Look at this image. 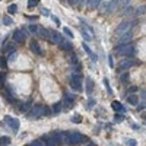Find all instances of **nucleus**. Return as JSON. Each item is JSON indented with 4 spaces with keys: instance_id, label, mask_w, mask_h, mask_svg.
Returning <instances> with one entry per match:
<instances>
[{
    "instance_id": "obj_16",
    "label": "nucleus",
    "mask_w": 146,
    "mask_h": 146,
    "mask_svg": "<svg viewBox=\"0 0 146 146\" xmlns=\"http://www.w3.org/2000/svg\"><path fill=\"white\" fill-rule=\"evenodd\" d=\"M82 47H83V50L86 51V54H88V56H89V57H91V58L94 60V62H96V60H98V57H96V54H94V53H92V50H91V48H89V45H88L86 42H85V41H83Z\"/></svg>"
},
{
    "instance_id": "obj_45",
    "label": "nucleus",
    "mask_w": 146,
    "mask_h": 146,
    "mask_svg": "<svg viewBox=\"0 0 146 146\" xmlns=\"http://www.w3.org/2000/svg\"><path fill=\"white\" fill-rule=\"evenodd\" d=\"M126 145H129V146H136L137 142H136L135 139H127V140H126Z\"/></svg>"
},
{
    "instance_id": "obj_2",
    "label": "nucleus",
    "mask_w": 146,
    "mask_h": 146,
    "mask_svg": "<svg viewBox=\"0 0 146 146\" xmlns=\"http://www.w3.org/2000/svg\"><path fill=\"white\" fill-rule=\"evenodd\" d=\"M137 23V21L135 19V21H126V22H121L120 25L115 28V31H114V36L115 38H118L120 35H123V34H126L127 31H130L133 27H135Z\"/></svg>"
},
{
    "instance_id": "obj_21",
    "label": "nucleus",
    "mask_w": 146,
    "mask_h": 146,
    "mask_svg": "<svg viewBox=\"0 0 146 146\" xmlns=\"http://www.w3.org/2000/svg\"><path fill=\"white\" fill-rule=\"evenodd\" d=\"M16 50V42H9L3 47V53H12V51H15Z\"/></svg>"
},
{
    "instance_id": "obj_46",
    "label": "nucleus",
    "mask_w": 146,
    "mask_h": 146,
    "mask_svg": "<svg viewBox=\"0 0 146 146\" xmlns=\"http://www.w3.org/2000/svg\"><path fill=\"white\" fill-rule=\"evenodd\" d=\"M5 79H6V73L2 72V73H0V85H3V83H5Z\"/></svg>"
},
{
    "instance_id": "obj_4",
    "label": "nucleus",
    "mask_w": 146,
    "mask_h": 146,
    "mask_svg": "<svg viewBox=\"0 0 146 146\" xmlns=\"http://www.w3.org/2000/svg\"><path fill=\"white\" fill-rule=\"evenodd\" d=\"M67 136H69V142H70V145H80L82 142L88 140L83 135H80L79 131H67Z\"/></svg>"
},
{
    "instance_id": "obj_51",
    "label": "nucleus",
    "mask_w": 146,
    "mask_h": 146,
    "mask_svg": "<svg viewBox=\"0 0 146 146\" xmlns=\"http://www.w3.org/2000/svg\"><path fill=\"white\" fill-rule=\"evenodd\" d=\"M94 105H95V101H94V100H91V101L88 102V107L91 108V107H94Z\"/></svg>"
},
{
    "instance_id": "obj_19",
    "label": "nucleus",
    "mask_w": 146,
    "mask_h": 146,
    "mask_svg": "<svg viewBox=\"0 0 146 146\" xmlns=\"http://www.w3.org/2000/svg\"><path fill=\"white\" fill-rule=\"evenodd\" d=\"M146 13V6H139L137 9H135V12H133V18H139V16H142V15H145Z\"/></svg>"
},
{
    "instance_id": "obj_27",
    "label": "nucleus",
    "mask_w": 146,
    "mask_h": 146,
    "mask_svg": "<svg viewBox=\"0 0 146 146\" xmlns=\"http://www.w3.org/2000/svg\"><path fill=\"white\" fill-rule=\"evenodd\" d=\"M60 137H62V143H64V145H70V142H69V136H67V131H62V133H60Z\"/></svg>"
},
{
    "instance_id": "obj_22",
    "label": "nucleus",
    "mask_w": 146,
    "mask_h": 146,
    "mask_svg": "<svg viewBox=\"0 0 146 146\" xmlns=\"http://www.w3.org/2000/svg\"><path fill=\"white\" fill-rule=\"evenodd\" d=\"M19 110L22 113H29V110H31V101L28 102H19Z\"/></svg>"
},
{
    "instance_id": "obj_3",
    "label": "nucleus",
    "mask_w": 146,
    "mask_h": 146,
    "mask_svg": "<svg viewBox=\"0 0 146 146\" xmlns=\"http://www.w3.org/2000/svg\"><path fill=\"white\" fill-rule=\"evenodd\" d=\"M82 80H83V75L82 73H79V72H76V73H73V75L70 76V88L73 89V91H76V92H82L83 91V88H82Z\"/></svg>"
},
{
    "instance_id": "obj_42",
    "label": "nucleus",
    "mask_w": 146,
    "mask_h": 146,
    "mask_svg": "<svg viewBox=\"0 0 146 146\" xmlns=\"http://www.w3.org/2000/svg\"><path fill=\"white\" fill-rule=\"evenodd\" d=\"M127 9L124 10V15H130V13H133V12H135V7L133 6H126Z\"/></svg>"
},
{
    "instance_id": "obj_49",
    "label": "nucleus",
    "mask_w": 146,
    "mask_h": 146,
    "mask_svg": "<svg viewBox=\"0 0 146 146\" xmlns=\"http://www.w3.org/2000/svg\"><path fill=\"white\" fill-rule=\"evenodd\" d=\"M136 91H137V86H130V88H129V91H127V92H129V94H130V92H133V94H135V92H136Z\"/></svg>"
},
{
    "instance_id": "obj_37",
    "label": "nucleus",
    "mask_w": 146,
    "mask_h": 146,
    "mask_svg": "<svg viewBox=\"0 0 146 146\" xmlns=\"http://www.w3.org/2000/svg\"><path fill=\"white\" fill-rule=\"evenodd\" d=\"M53 114V108L51 107H44V115H51Z\"/></svg>"
},
{
    "instance_id": "obj_33",
    "label": "nucleus",
    "mask_w": 146,
    "mask_h": 146,
    "mask_svg": "<svg viewBox=\"0 0 146 146\" xmlns=\"http://www.w3.org/2000/svg\"><path fill=\"white\" fill-rule=\"evenodd\" d=\"M123 120H124V114H123V113H121V114L117 113V114L114 115V121H115V123H121Z\"/></svg>"
},
{
    "instance_id": "obj_32",
    "label": "nucleus",
    "mask_w": 146,
    "mask_h": 146,
    "mask_svg": "<svg viewBox=\"0 0 146 146\" xmlns=\"http://www.w3.org/2000/svg\"><path fill=\"white\" fill-rule=\"evenodd\" d=\"M7 12H9L10 15H15L16 12H18V6H16V5H10V6L7 7Z\"/></svg>"
},
{
    "instance_id": "obj_12",
    "label": "nucleus",
    "mask_w": 146,
    "mask_h": 146,
    "mask_svg": "<svg viewBox=\"0 0 146 146\" xmlns=\"http://www.w3.org/2000/svg\"><path fill=\"white\" fill-rule=\"evenodd\" d=\"M29 48L32 50V53H34V54H36V56H44V51L41 50L40 44L36 42V41H31V42H29Z\"/></svg>"
},
{
    "instance_id": "obj_15",
    "label": "nucleus",
    "mask_w": 146,
    "mask_h": 146,
    "mask_svg": "<svg viewBox=\"0 0 146 146\" xmlns=\"http://www.w3.org/2000/svg\"><path fill=\"white\" fill-rule=\"evenodd\" d=\"M41 139H42V142H44L47 146H58V143H57L50 135H45V136H42Z\"/></svg>"
},
{
    "instance_id": "obj_11",
    "label": "nucleus",
    "mask_w": 146,
    "mask_h": 146,
    "mask_svg": "<svg viewBox=\"0 0 146 146\" xmlns=\"http://www.w3.org/2000/svg\"><path fill=\"white\" fill-rule=\"evenodd\" d=\"M50 32H51V42H54V44H57V45L66 40L64 36L60 34V32H57V31H50Z\"/></svg>"
},
{
    "instance_id": "obj_14",
    "label": "nucleus",
    "mask_w": 146,
    "mask_h": 146,
    "mask_svg": "<svg viewBox=\"0 0 146 146\" xmlns=\"http://www.w3.org/2000/svg\"><path fill=\"white\" fill-rule=\"evenodd\" d=\"M111 108L114 110L115 113H123V114L126 113V108H124L123 105H121V102H120V101H113V102H111Z\"/></svg>"
},
{
    "instance_id": "obj_8",
    "label": "nucleus",
    "mask_w": 146,
    "mask_h": 146,
    "mask_svg": "<svg viewBox=\"0 0 146 146\" xmlns=\"http://www.w3.org/2000/svg\"><path fill=\"white\" fill-rule=\"evenodd\" d=\"M25 38H27V32L23 29H18L13 32V41L16 44H23L25 42Z\"/></svg>"
},
{
    "instance_id": "obj_7",
    "label": "nucleus",
    "mask_w": 146,
    "mask_h": 146,
    "mask_svg": "<svg viewBox=\"0 0 146 146\" xmlns=\"http://www.w3.org/2000/svg\"><path fill=\"white\" fill-rule=\"evenodd\" d=\"M80 34H82L85 41H92L94 40V32H92V29L86 25V23H85V25L80 28Z\"/></svg>"
},
{
    "instance_id": "obj_34",
    "label": "nucleus",
    "mask_w": 146,
    "mask_h": 146,
    "mask_svg": "<svg viewBox=\"0 0 146 146\" xmlns=\"http://www.w3.org/2000/svg\"><path fill=\"white\" fill-rule=\"evenodd\" d=\"M104 85H105V89L108 91V94H110V95H113V89H111V86H110L108 79H104Z\"/></svg>"
},
{
    "instance_id": "obj_28",
    "label": "nucleus",
    "mask_w": 146,
    "mask_h": 146,
    "mask_svg": "<svg viewBox=\"0 0 146 146\" xmlns=\"http://www.w3.org/2000/svg\"><path fill=\"white\" fill-rule=\"evenodd\" d=\"M88 3H89V7H91V9H96L102 2H101V0H89Z\"/></svg>"
},
{
    "instance_id": "obj_1",
    "label": "nucleus",
    "mask_w": 146,
    "mask_h": 146,
    "mask_svg": "<svg viewBox=\"0 0 146 146\" xmlns=\"http://www.w3.org/2000/svg\"><path fill=\"white\" fill-rule=\"evenodd\" d=\"M114 50H115V54L117 56H123V57H129V58L135 57L136 53H137L136 47L131 45L130 42L129 44H117L114 47Z\"/></svg>"
},
{
    "instance_id": "obj_35",
    "label": "nucleus",
    "mask_w": 146,
    "mask_h": 146,
    "mask_svg": "<svg viewBox=\"0 0 146 146\" xmlns=\"http://www.w3.org/2000/svg\"><path fill=\"white\" fill-rule=\"evenodd\" d=\"M29 32L36 34V32H38V25H35V23H31V25H29Z\"/></svg>"
},
{
    "instance_id": "obj_52",
    "label": "nucleus",
    "mask_w": 146,
    "mask_h": 146,
    "mask_svg": "<svg viewBox=\"0 0 146 146\" xmlns=\"http://www.w3.org/2000/svg\"><path fill=\"white\" fill-rule=\"evenodd\" d=\"M131 127H133V129H135V130H139V129H140V127H139L137 124H131Z\"/></svg>"
},
{
    "instance_id": "obj_30",
    "label": "nucleus",
    "mask_w": 146,
    "mask_h": 146,
    "mask_svg": "<svg viewBox=\"0 0 146 146\" xmlns=\"http://www.w3.org/2000/svg\"><path fill=\"white\" fill-rule=\"evenodd\" d=\"M3 25H6V27L13 25V21H12L10 16H3Z\"/></svg>"
},
{
    "instance_id": "obj_10",
    "label": "nucleus",
    "mask_w": 146,
    "mask_h": 146,
    "mask_svg": "<svg viewBox=\"0 0 146 146\" xmlns=\"http://www.w3.org/2000/svg\"><path fill=\"white\" fill-rule=\"evenodd\" d=\"M135 64H137V62H136V60H133V58H127V60H124V62L120 64V67H118V73H120V72H123V70H127V69H130V67H133Z\"/></svg>"
},
{
    "instance_id": "obj_17",
    "label": "nucleus",
    "mask_w": 146,
    "mask_h": 146,
    "mask_svg": "<svg viewBox=\"0 0 146 146\" xmlns=\"http://www.w3.org/2000/svg\"><path fill=\"white\" fill-rule=\"evenodd\" d=\"M118 6V2H117V0H110V2H108V7H107V12H105V13L107 15H110V13H113V12L115 10V7Z\"/></svg>"
},
{
    "instance_id": "obj_53",
    "label": "nucleus",
    "mask_w": 146,
    "mask_h": 146,
    "mask_svg": "<svg viewBox=\"0 0 146 146\" xmlns=\"http://www.w3.org/2000/svg\"><path fill=\"white\" fill-rule=\"evenodd\" d=\"M142 96H143V100L146 101V91H142Z\"/></svg>"
},
{
    "instance_id": "obj_29",
    "label": "nucleus",
    "mask_w": 146,
    "mask_h": 146,
    "mask_svg": "<svg viewBox=\"0 0 146 146\" xmlns=\"http://www.w3.org/2000/svg\"><path fill=\"white\" fill-rule=\"evenodd\" d=\"M10 137H7V136H2L0 137V145L2 146H7V145H10Z\"/></svg>"
},
{
    "instance_id": "obj_48",
    "label": "nucleus",
    "mask_w": 146,
    "mask_h": 146,
    "mask_svg": "<svg viewBox=\"0 0 146 146\" xmlns=\"http://www.w3.org/2000/svg\"><path fill=\"white\" fill-rule=\"evenodd\" d=\"M108 63H110V67H114V63H113V56H108Z\"/></svg>"
},
{
    "instance_id": "obj_23",
    "label": "nucleus",
    "mask_w": 146,
    "mask_h": 146,
    "mask_svg": "<svg viewBox=\"0 0 146 146\" xmlns=\"http://www.w3.org/2000/svg\"><path fill=\"white\" fill-rule=\"evenodd\" d=\"M51 108H53V113H54V114H58L60 111H62V108H64L63 101H58V102H56V104H54Z\"/></svg>"
},
{
    "instance_id": "obj_25",
    "label": "nucleus",
    "mask_w": 146,
    "mask_h": 146,
    "mask_svg": "<svg viewBox=\"0 0 146 146\" xmlns=\"http://www.w3.org/2000/svg\"><path fill=\"white\" fill-rule=\"evenodd\" d=\"M129 78H130V73L127 70H123L120 73V82H123V83H127L129 82Z\"/></svg>"
},
{
    "instance_id": "obj_43",
    "label": "nucleus",
    "mask_w": 146,
    "mask_h": 146,
    "mask_svg": "<svg viewBox=\"0 0 146 146\" xmlns=\"http://www.w3.org/2000/svg\"><path fill=\"white\" fill-rule=\"evenodd\" d=\"M41 15H44V16H51V12L48 10V9H45V7H42V9H41Z\"/></svg>"
},
{
    "instance_id": "obj_5",
    "label": "nucleus",
    "mask_w": 146,
    "mask_h": 146,
    "mask_svg": "<svg viewBox=\"0 0 146 146\" xmlns=\"http://www.w3.org/2000/svg\"><path fill=\"white\" fill-rule=\"evenodd\" d=\"M28 115H29L31 118H38V117L44 115V105H41V104H35V105L29 110Z\"/></svg>"
},
{
    "instance_id": "obj_24",
    "label": "nucleus",
    "mask_w": 146,
    "mask_h": 146,
    "mask_svg": "<svg viewBox=\"0 0 146 146\" xmlns=\"http://www.w3.org/2000/svg\"><path fill=\"white\" fill-rule=\"evenodd\" d=\"M127 102H129L130 105H137V104H139V98H137L135 94H131V95L127 96Z\"/></svg>"
},
{
    "instance_id": "obj_26",
    "label": "nucleus",
    "mask_w": 146,
    "mask_h": 146,
    "mask_svg": "<svg viewBox=\"0 0 146 146\" xmlns=\"http://www.w3.org/2000/svg\"><path fill=\"white\" fill-rule=\"evenodd\" d=\"M69 58H70V63H73V64H79V58H78V56L73 53V51H70Z\"/></svg>"
},
{
    "instance_id": "obj_6",
    "label": "nucleus",
    "mask_w": 146,
    "mask_h": 146,
    "mask_svg": "<svg viewBox=\"0 0 146 146\" xmlns=\"http://www.w3.org/2000/svg\"><path fill=\"white\" fill-rule=\"evenodd\" d=\"M5 123L12 129V130H13L15 133L19 130V127H21V123H19V120L18 118H13V117H10V115H6L5 117Z\"/></svg>"
},
{
    "instance_id": "obj_18",
    "label": "nucleus",
    "mask_w": 146,
    "mask_h": 146,
    "mask_svg": "<svg viewBox=\"0 0 146 146\" xmlns=\"http://www.w3.org/2000/svg\"><path fill=\"white\" fill-rule=\"evenodd\" d=\"M85 80H86V94L88 95H92V92H94V80L89 76L85 78Z\"/></svg>"
},
{
    "instance_id": "obj_39",
    "label": "nucleus",
    "mask_w": 146,
    "mask_h": 146,
    "mask_svg": "<svg viewBox=\"0 0 146 146\" xmlns=\"http://www.w3.org/2000/svg\"><path fill=\"white\" fill-rule=\"evenodd\" d=\"M38 3H40V0H29L28 6L29 7H35V6H38Z\"/></svg>"
},
{
    "instance_id": "obj_13",
    "label": "nucleus",
    "mask_w": 146,
    "mask_h": 146,
    "mask_svg": "<svg viewBox=\"0 0 146 146\" xmlns=\"http://www.w3.org/2000/svg\"><path fill=\"white\" fill-rule=\"evenodd\" d=\"M36 35H40L42 40H47V41H51V32L45 29V28H38V32H36Z\"/></svg>"
},
{
    "instance_id": "obj_31",
    "label": "nucleus",
    "mask_w": 146,
    "mask_h": 146,
    "mask_svg": "<svg viewBox=\"0 0 146 146\" xmlns=\"http://www.w3.org/2000/svg\"><path fill=\"white\" fill-rule=\"evenodd\" d=\"M29 145H31V146H44L45 143L42 142V139H35V140H32Z\"/></svg>"
},
{
    "instance_id": "obj_47",
    "label": "nucleus",
    "mask_w": 146,
    "mask_h": 146,
    "mask_svg": "<svg viewBox=\"0 0 146 146\" xmlns=\"http://www.w3.org/2000/svg\"><path fill=\"white\" fill-rule=\"evenodd\" d=\"M67 3H69L70 6H76V5L79 3V0H67Z\"/></svg>"
},
{
    "instance_id": "obj_50",
    "label": "nucleus",
    "mask_w": 146,
    "mask_h": 146,
    "mask_svg": "<svg viewBox=\"0 0 146 146\" xmlns=\"http://www.w3.org/2000/svg\"><path fill=\"white\" fill-rule=\"evenodd\" d=\"M51 18H53V21L56 22V25H58V27H60V21H58V19L56 18V16H53V15H51Z\"/></svg>"
},
{
    "instance_id": "obj_9",
    "label": "nucleus",
    "mask_w": 146,
    "mask_h": 146,
    "mask_svg": "<svg viewBox=\"0 0 146 146\" xmlns=\"http://www.w3.org/2000/svg\"><path fill=\"white\" fill-rule=\"evenodd\" d=\"M131 38H133V34H131V29H130L126 34L118 36V38H117V44H129V42H131Z\"/></svg>"
},
{
    "instance_id": "obj_41",
    "label": "nucleus",
    "mask_w": 146,
    "mask_h": 146,
    "mask_svg": "<svg viewBox=\"0 0 146 146\" xmlns=\"http://www.w3.org/2000/svg\"><path fill=\"white\" fill-rule=\"evenodd\" d=\"M0 66H2L3 69H6L7 67V58H5V57L0 58Z\"/></svg>"
},
{
    "instance_id": "obj_40",
    "label": "nucleus",
    "mask_w": 146,
    "mask_h": 146,
    "mask_svg": "<svg viewBox=\"0 0 146 146\" xmlns=\"http://www.w3.org/2000/svg\"><path fill=\"white\" fill-rule=\"evenodd\" d=\"M16 57H18V53H16V50H15V51H12V53H10V56H9L7 60H9V62H13Z\"/></svg>"
},
{
    "instance_id": "obj_44",
    "label": "nucleus",
    "mask_w": 146,
    "mask_h": 146,
    "mask_svg": "<svg viewBox=\"0 0 146 146\" xmlns=\"http://www.w3.org/2000/svg\"><path fill=\"white\" fill-rule=\"evenodd\" d=\"M80 121H82L80 115H75V117H72V123H76V124H79Z\"/></svg>"
},
{
    "instance_id": "obj_20",
    "label": "nucleus",
    "mask_w": 146,
    "mask_h": 146,
    "mask_svg": "<svg viewBox=\"0 0 146 146\" xmlns=\"http://www.w3.org/2000/svg\"><path fill=\"white\" fill-rule=\"evenodd\" d=\"M58 47L62 48V50H64V51H67V53H70V51H73V47H72V44L69 42V41H63V42H60L58 44Z\"/></svg>"
},
{
    "instance_id": "obj_38",
    "label": "nucleus",
    "mask_w": 146,
    "mask_h": 146,
    "mask_svg": "<svg viewBox=\"0 0 146 146\" xmlns=\"http://www.w3.org/2000/svg\"><path fill=\"white\" fill-rule=\"evenodd\" d=\"M63 32H64V34L69 36V38H73V32H72V31H70L67 27H64V28H63Z\"/></svg>"
},
{
    "instance_id": "obj_36",
    "label": "nucleus",
    "mask_w": 146,
    "mask_h": 146,
    "mask_svg": "<svg viewBox=\"0 0 146 146\" xmlns=\"http://www.w3.org/2000/svg\"><path fill=\"white\" fill-rule=\"evenodd\" d=\"M130 2H131V0H120V2H118V6L126 7V6H129V5H130Z\"/></svg>"
}]
</instances>
